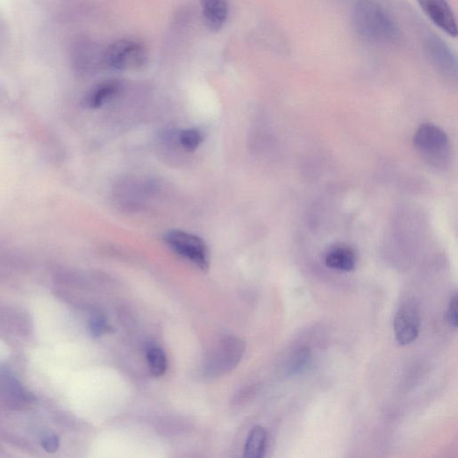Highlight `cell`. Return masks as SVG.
I'll use <instances>...</instances> for the list:
<instances>
[{
	"mask_svg": "<svg viewBox=\"0 0 458 458\" xmlns=\"http://www.w3.org/2000/svg\"><path fill=\"white\" fill-rule=\"evenodd\" d=\"M164 241L174 253L193 262L198 268L203 272L209 269V251L206 243L199 236L173 229L165 234Z\"/></svg>",
	"mask_w": 458,
	"mask_h": 458,
	"instance_id": "obj_3",
	"label": "cell"
},
{
	"mask_svg": "<svg viewBox=\"0 0 458 458\" xmlns=\"http://www.w3.org/2000/svg\"><path fill=\"white\" fill-rule=\"evenodd\" d=\"M0 385L6 400L15 405H21L27 401V393L22 388L11 371L6 369L0 370Z\"/></svg>",
	"mask_w": 458,
	"mask_h": 458,
	"instance_id": "obj_12",
	"label": "cell"
},
{
	"mask_svg": "<svg viewBox=\"0 0 458 458\" xmlns=\"http://www.w3.org/2000/svg\"><path fill=\"white\" fill-rule=\"evenodd\" d=\"M203 15L207 27L219 31L229 16V0H201Z\"/></svg>",
	"mask_w": 458,
	"mask_h": 458,
	"instance_id": "obj_9",
	"label": "cell"
},
{
	"mask_svg": "<svg viewBox=\"0 0 458 458\" xmlns=\"http://www.w3.org/2000/svg\"><path fill=\"white\" fill-rule=\"evenodd\" d=\"M427 18L447 35L457 37V19L447 0H417Z\"/></svg>",
	"mask_w": 458,
	"mask_h": 458,
	"instance_id": "obj_7",
	"label": "cell"
},
{
	"mask_svg": "<svg viewBox=\"0 0 458 458\" xmlns=\"http://www.w3.org/2000/svg\"><path fill=\"white\" fill-rule=\"evenodd\" d=\"M179 141L184 150L192 153L203 144V134L197 128H189L180 132Z\"/></svg>",
	"mask_w": 458,
	"mask_h": 458,
	"instance_id": "obj_16",
	"label": "cell"
},
{
	"mask_svg": "<svg viewBox=\"0 0 458 458\" xmlns=\"http://www.w3.org/2000/svg\"><path fill=\"white\" fill-rule=\"evenodd\" d=\"M414 144L431 161L444 160L450 149L449 137L439 127L424 124L415 132Z\"/></svg>",
	"mask_w": 458,
	"mask_h": 458,
	"instance_id": "obj_5",
	"label": "cell"
},
{
	"mask_svg": "<svg viewBox=\"0 0 458 458\" xmlns=\"http://www.w3.org/2000/svg\"><path fill=\"white\" fill-rule=\"evenodd\" d=\"M425 53L431 63L441 74L450 78L457 77V61L449 46L436 35L428 36L424 42Z\"/></svg>",
	"mask_w": 458,
	"mask_h": 458,
	"instance_id": "obj_6",
	"label": "cell"
},
{
	"mask_svg": "<svg viewBox=\"0 0 458 458\" xmlns=\"http://www.w3.org/2000/svg\"><path fill=\"white\" fill-rule=\"evenodd\" d=\"M312 364L311 350L308 348H303L295 352L294 357L290 362L288 367L289 375H298L307 370Z\"/></svg>",
	"mask_w": 458,
	"mask_h": 458,
	"instance_id": "obj_15",
	"label": "cell"
},
{
	"mask_svg": "<svg viewBox=\"0 0 458 458\" xmlns=\"http://www.w3.org/2000/svg\"><path fill=\"white\" fill-rule=\"evenodd\" d=\"M108 67L120 71L137 70L147 62L143 44L133 39H121L110 45L105 55Z\"/></svg>",
	"mask_w": 458,
	"mask_h": 458,
	"instance_id": "obj_4",
	"label": "cell"
},
{
	"mask_svg": "<svg viewBox=\"0 0 458 458\" xmlns=\"http://www.w3.org/2000/svg\"><path fill=\"white\" fill-rule=\"evenodd\" d=\"M447 322H450L451 326L454 328L457 327V295L454 294L453 298H451L449 308H447Z\"/></svg>",
	"mask_w": 458,
	"mask_h": 458,
	"instance_id": "obj_19",
	"label": "cell"
},
{
	"mask_svg": "<svg viewBox=\"0 0 458 458\" xmlns=\"http://www.w3.org/2000/svg\"><path fill=\"white\" fill-rule=\"evenodd\" d=\"M246 343L238 338L226 337L208 355L204 371L208 376L215 378L229 374L241 362L246 352Z\"/></svg>",
	"mask_w": 458,
	"mask_h": 458,
	"instance_id": "obj_2",
	"label": "cell"
},
{
	"mask_svg": "<svg viewBox=\"0 0 458 458\" xmlns=\"http://www.w3.org/2000/svg\"><path fill=\"white\" fill-rule=\"evenodd\" d=\"M122 84L117 80L100 82L91 88L84 98V103L89 108H98L120 94Z\"/></svg>",
	"mask_w": 458,
	"mask_h": 458,
	"instance_id": "obj_10",
	"label": "cell"
},
{
	"mask_svg": "<svg viewBox=\"0 0 458 458\" xmlns=\"http://www.w3.org/2000/svg\"><path fill=\"white\" fill-rule=\"evenodd\" d=\"M148 365L154 377H161L166 374L167 368V355L163 348L151 345L146 352Z\"/></svg>",
	"mask_w": 458,
	"mask_h": 458,
	"instance_id": "obj_14",
	"label": "cell"
},
{
	"mask_svg": "<svg viewBox=\"0 0 458 458\" xmlns=\"http://www.w3.org/2000/svg\"><path fill=\"white\" fill-rule=\"evenodd\" d=\"M42 446L48 453H55L59 447V438L55 434L47 435L42 440Z\"/></svg>",
	"mask_w": 458,
	"mask_h": 458,
	"instance_id": "obj_18",
	"label": "cell"
},
{
	"mask_svg": "<svg viewBox=\"0 0 458 458\" xmlns=\"http://www.w3.org/2000/svg\"><path fill=\"white\" fill-rule=\"evenodd\" d=\"M421 318L414 305H405L398 310L394 319V331L398 344L407 345L419 336Z\"/></svg>",
	"mask_w": 458,
	"mask_h": 458,
	"instance_id": "obj_8",
	"label": "cell"
},
{
	"mask_svg": "<svg viewBox=\"0 0 458 458\" xmlns=\"http://www.w3.org/2000/svg\"><path fill=\"white\" fill-rule=\"evenodd\" d=\"M325 265L332 269L350 272L355 268L357 257L354 251L348 247H336L326 255Z\"/></svg>",
	"mask_w": 458,
	"mask_h": 458,
	"instance_id": "obj_11",
	"label": "cell"
},
{
	"mask_svg": "<svg viewBox=\"0 0 458 458\" xmlns=\"http://www.w3.org/2000/svg\"><path fill=\"white\" fill-rule=\"evenodd\" d=\"M268 434L262 426L253 427L247 438L245 457L262 458L265 457Z\"/></svg>",
	"mask_w": 458,
	"mask_h": 458,
	"instance_id": "obj_13",
	"label": "cell"
},
{
	"mask_svg": "<svg viewBox=\"0 0 458 458\" xmlns=\"http://www.w3.org/2000/svg\"><path fill=\"white\" fill-rule=\"evenodd\" d=\"M352 24L357 34L371 44L398 42L400 28L386 9L375 0H357L352 6Z\"/></svg>",
	"mask_w": 458,
	"mask_h": 458,
	"instance_id": "obj_1",
	"label": "cell"
},
{
	"mask_svg": "<svg viewBox=\"0 0 458 458\" xmlns=\"http://www.w3.org/2000/svg\"><path fill=\"white\" fill-rule=\"evenodd\" d=\"M89 329L91 336L94 338L101 337L105 333L110 331L106 319L101 314H94L91 315L90 322H89Z\"/></svg>",
	"mask_w": 458,
	"mask_h": 458,
	"instance_id": "obj_17",
	"label": "cell"
}]
</instances>
